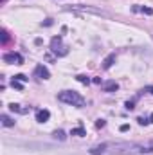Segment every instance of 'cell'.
<instances>
[{
	"label": "cell",
	"mask_w": 153,
	"mask_h": 155,
	"mask_svg": "<svg viewBox=\"0 0 153 155\" xmlns=\"http://www.w3.org/2000/svg\"><path fill=\"white\" fill-rule=\"evenodd\" d=\"M96 126H97V128H103V126H105V121H103V119H99V121L96 123Z\"/></svg>",
	"instance_id": "ffe728a7"
},
{
	"label": "cell",
	"mask_w": 153,
	"mask_h": 155,
	"mask_svg": "<svg viewBox=\"0 0 153 155\" xmlns=\"http://www.w3.org/2000/svg\"><path fill=\"white\" fill-rule=\"evenodd\" d=\"M67 11H72V13H81V15H97V16H108L106 11L103 9H97V7H92V5H83V4H76V5H70V7H65Z\"/></svg>",
	"instance_id": "7a4b0ae2"
},
{
	"label": "cell",
	"mask_w": 153,
	"mask_h": 155,
	"mask_svg": "<svg viewBox=\"0 0 153 155\" xmlns=\"http://www.w3.org/2000/svg\"><path fill=\"white\" fill-rule=\"evenodd\" d=\"M11 87L16 88V90H24V85H22V81H18V79H13V81H11Z\"/></svg>",
	"instance_id": "5bb4252c"
},
{
	"label": "cell",
	"mask_w": 153,
	"mask_h": 155,
	"mask_svg": "<svg viewBox=\"0 0 153 155\" xmlns=\"http://www.w3.org/2000/svg\"><path fill=\"white\" fill-rule=\"evenodd\" d=\"M128 128H130V126H128V124H122V126H121V132H126V130H128Z\"/></svg>",
	"instance_id": "7402d4cb"
},
{
	"label": "cell",
	"mask_w": 153,
	"mask_h": 155,
	"mask_svg": "<svg viewBox=\"0 0 153 155\" xmlns=\"http://www.w3.org/2000/svg\"><path fill=\"white\" fill-rule=\"evenodd\" d=\"M58 99L61 103H67V105H72V107H85V97L79 94V92H74V90H63L58 94Z\"/></svg>",
	"instance_id": "6da1fadb"
},
{
	"label": "cell",
	"mask_w": 153,
	"mask_h": 155,
	"mask_svg": "<svg viewBox=\"0 0 153 155\" xmlns=\"http://www.w3.org/2000/svg\"><path fill=\"white\" fill-rule=\"evenodd\" d=\"M9 110H11V112H18V114H29V110H31V107H27V108H22V105H16V103H11V105H9Z\"/></svg>",
	"instance_id": "ba28073f"
},
{
	"label": "cell",
	"mask_w": 153,
	"mask_h": 155,
	"mask_svg": "<svg viewBox=\"0 0 153 155\" xmlns=\"http://www.w3.org/2000/svg\"><path fill=\"white\" fill-rule=\"evenodd\" d=\"M34 76L40 78V79H49V76H50V74H49V71H47L43 65H38V67L34 69Z\"/></svg>",
	"instance_id": "5b68a950"
},
{
	"label": "cell",
	"mask_w": 153,
	"mask_h": 155,
	"mask_svg": "<svg viewBox=\"0 0 153 155\" xmlns=\"http://www.w3.org/2000/svg\"><path fill=\"white\" fill-rule=\"evenodd\" d=\"M15 79H18V81H22V83H25V81H27V78L24 76V74H18V76H15Z\"/></svg>",
	"instance_id": "e0dca14e"
},
{
	"label": "cell",
	"mask_w": 153,
	"mask_h": 155,
	"mask_svg": "<svg viewBox=\"0 0 153 155\" xmlns=\"http://www.w3.org/2000/svg\"><path fill=\"white\" fill-rule=\"evenodd\" d=\"M133 108H135V107H133V103H132V101H128V103H126V110H133Z\"/></svg>",
	"instance_id": "d6986e66"
},
{
	"label": "cell",
	"mask_w": 153,
	"mask_h": 155,
	"mask_svg": "<svg viewBox=\"0 0 153 155\" xmlns=\"http://www.w3.org/2000/svg\"><path fill=\"white\" fill-rule=\"evenodd\" d=\"M49 117H50V112H49V110H45V108L36 112V121H38V123H47V121H49Z\"/></svg>",
	"instance_id": "52a82bcc"
},
{
	"label": "cell",
	"mask_w": 153,
	"mask_h": 155,
	"mask_svg": "<svg viewBox=\"0 0 153 155\" xmlns=\"http://www.w3.org/2000/svg\"><path fill=\"white\" fill-rule=\"evenodd\" d=\"M103 88H105V92H115V90L119 88V85H117L115 81H108V83L103 85Z\"/></svg>",
	"instance_id": "30bf717a"
},
{
	"label": "cell",
	"mask_w": 153,
	"mask_h": 155,
	"mask_svg": "<svg viewBox=\"0 0 153 155\" xmlns=\"http://www.w3.org/2000/svg\"><path fill=\"white\" fill-rule=\"evenodd\" d=\"M7 40H9L7 31H5V29H2V45H5V43H7Z\"/></svg>",
	"instance_id": "2e32d148"
},
{
	"label": "cell",
	"mask_w": 153,
	"mask_h": 155,
	"mask_svg": "<svg viewBox=\"0 0 153 155\" xmlns=\"http://www.w3.org/2000/svg\"><path fill=\"white\" fill-rule=\"evenodd\" d=\"M144 90H146V92H150V94H153V85H150V87H146Z\"/></svg>",
	"instance_id": "44dd1931"
},
{
	"label": "cell",
	"mask_w": 153,
	"mask_h": 155,
	"mask_svg": "<svg viewBox=\"0 0 153 155\" xmlns=\"http://www.w3.org/2000/svg\"><path fill=\"white\" fill-rule=\"evenodd\" d=\"M115 58H117V56H115V54H108V56H106V58H105V61H103V69H105V71H108V69H110V67H112V65H114Z\"/></svg>",
	"instance_id": "9c48e42d"
},
{
	"label": "cell",
	"mask_w": 153,
	"mask_h": 155,
	"mask_svg": "<svg viewBox=\"0 0 153 155\" xmlns=\"http://www.w3.org/2000/svg\"><path fill=\"white\" fill-rule=\"evenodd\" d=\"M76 79L79 81V83H85V85H88V83H90V78L85 76V74H79V76H76Z\"/></svg>",
	"instance_id": "9a60e30c"
},
{
	"label": "cell",
	"mask_w": 153,
	"mask_h": 155,
	"mask_svg": "<svg viewBox=\"0 0 153 155\" xmlns=\"http://www.w3.org/2000/svg\"><path fill=\"white\" fill-rule=\"evenodd\" d=\"M137 121H139V124H148V123H150V121H148L146 117H139Z\"/></svg>",
	"instance_id": "ac0fdd59"
},
{
	"label": "cell",
	"mask_w": 153,
	"mask_h": 155,
	"mask_svg": "<svg viewBox=\"0 0 153 155\" xmlns=\"http://www.w3.org/2000/svg\"><path fill=\"white\" fill-rule=\"evenodd\" d=\"M2 58H4L5 63H11V65H22V63H24V58H22V54H18V52H5Z\"/></svg>",
	"instance_id": "277c9868"
},
{
	"label": "cell",
	"mask_w": 153,
	"mask_h": 155,
	"mask_svg": "<svg viewBox=\"0 0 153 155\" xmlns=\"http://www.w3.org/2000/svg\"><path fill=\"white\" fill-rule=\"evenodd\" d=\"M52 135H54V139H58V141H65V139H67V135H65L63 130H56Z\"/></svg>",
	"instance_id": "4fadbf2b"
},
{
	"label": "cell",
	"mask_w": 153,
	"mask_h": 155,
	"mask_svg": "<svg viewBox=\"0 0 153 155\" xmlns=\"http://www.w3.org/2000/svg\"><path fill=\"white\" fill-rule=\"evenodd\" d=\"M132 11H133V13H142V15H153V9H151V7H146V5H139V4L132 5Z\"/></svg>",
	"instance_id": "8992f818"
},
{
	"label": "cell",
	"mask_w": 153,
	"mask_h": 155,
	"mask_svg": "<svg viewBox=\"0 0 153 155\" xmlns=\"http://www.w3.org/2000/svg\"><path fill=\"white\" fill-rule=\"evenodd\" d=\"M70 135H77V137H83V135H86V132H85V128H72V132H70Z\"/></svg>",
	"instance_id": "7c38bea8"
},
{
	"label": "cell",
	"mask_w": 153,
	"mask_h": 155,
	"mask_svg": "<svg viewBox=\"0 0 153 155\" xmlns=\"http://www.w3.org/2000/svg\"><path fill=\"white\" fill-rule=\"evenodd\" d=\"M50 51L56 54V56H65L69 52V47L63 45V38L61 36H54L50 40Z\"/></svg>",
	"instance_id": "3957f363"
},
{
	"label": "cell",
	"mask_w": 153,
	"mask_h": 155,
	"mask_svg": "<svg viewBox=\"0 0 153 155\" xmlns=\"http://www.w3.org/2000/svg\"><path fill=\"white\" fill-rule=\"evenodd\" d=\"M0 121H2V124H4V126H15V121H13L9 116H5V114H2V116H0Z\"/></svg>",
	"instance_id": "8fae6325"
}]
</instances>
